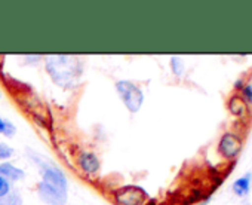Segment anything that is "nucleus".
Masks as SVG:
<instances>
[{
  "mask_svg": "<svg viewBox=\"0 0 252 205\" xmlns=\"http://www.w3.org/2000/svg\"><path fill=\"white\" fill-rule=\"evenodd\" d=\"M199 205H206V202H202V204H199Z\"/></svg>",
  "mask_w": 252,
  "mask_h": 205,
  "instance_id": "nucleus-16",
  "label": "nucleus"
},
{
  "mask_svg": "<svg viewBox=\"0 0 252 205\" xmlns=\"http://www.w3.org/2000/svg\"><path fill=\"white\" fill-rule=\"evenodd\" d=\"M14 149L6 144V143H0V162H8V159H11L14 156Z\"/></svg>",
  "mask_w": 252,
  "mask_h": 205,
  "instance_id": "nucleus-13",
  "label": "nucleus"
},
{
  "mask_svg": "<svg viewBox=\"0 0 252 205\" xmlns=\"http://www.w3.org/2000/svg\"><path fill=\"white\" fill-rule=\"evenodd\" d=\"M171 68H172V73L177 76V77H181L184 74V63L180 57H171Z\"/></svg>",
  "mask_w": 252,
  "mask_h": 205,
  "instance_id": "nucleus-12",
  "label": "nucleus"
},
{
  "mask_svg": "<svg viewBox=\"0 0 252 205\" xmlns=\"http://www.w3.org/2000/svg\"><path fill=\"white\" fill-rule=\"evenodd\" d=\"M218 150L221 156L225 159H234L242 152V140L233 133H225L218 144Z\"/></svg>",
  "mask_w": 252,
  "mask_h": 205,
  "instance_id": "nucleus-5",
  "label": "nucleus"
},
{
  "mask_svg": "<svg viewBox=\"0 0 252 205\" xmlns=\"http://www.w3.org/2000/svg\"><path fill=\"white\" fill-rule=\"evenodd\" d=\"M0 175H3L8 181H20L26 177V172L11 162H0Z\"/></svg>",
  "mask_w": 252,
  "mask_h": 205,
  "instance_id": "nucleus-7",
  "label": "nucleus"
},
{
  "mask_svg": "<svg viewBox=\"0 0 252 205\" xmlns=\"http://www.w3.org/2000/svg\"><path fill=\"white\" fill-rule=\"evenodd\" d=\"M114 86H116L119 98L122 100L126 110H128L129 113H132V115L138 113L141 110L143 104H144V92H143V89L137 83H134L132 80H128V79L117 80L114 83Z\"/></svg>",
  "mask_w": 252,
  "mask_h": 205,
  "instance_id": "nucleus-3",
  "label": "nucleus"
},
{
  "mask_svg": "<svg viewBox=\"0 0 252 205\" xmlns=\"http://www.w3.org/2000/svg\"><path fill=\"white\" fill-rule=\"evenodd\" d=\"M0 205H23V196L20 190L11 189L8 195L0 198Z\"/></svg>",
  "mask_w": 252,
  "mask_h": 205,
  "instance_id": "nucleus-10",
  "label": "nucleus"
},
{
  "mask_svg": "<svg viewBox=\"0 0 252 205\" xmlns=\"http://www.w3.org/2000/svg\"><path fill=\"white\" fill-rule=\"evenodd\" d=\"M76 162H77V167L80 168V171L86 175H95V174H98V171L101 168V162H99L98 156L94 152H88V150L79 153Z\"/></svg>",
  "mask_w": 252,
  "mask_h": 205,
  "instance_id": "nucleus-6",
  "label": "nucleus"
},
{
  "mask_svg": "<svg viewBox=\"0 0 252 205\" xmlns=\"http://www.w3.org/2000/svg\"><path fill=\"white\" fill-rule=\"evenodd\" d=\"M11 189H12L11 187V181H8L3 175H0V198L8 195Z\"/></svg>",
  "mask_w": 252,
  "mask_h": 205,
  "instance_id": "nucleus-14",
  "label": "nucleus"
},
{
  "mask_svg": "<svg viewBox=\"0 0 252 205\" xmlns=\"http://www.w3.org/2000/svg\"><path fill=\"white\" fill-rule=\"evenodd\" d=\"M0 134L6 138H12L17 134V127L12 122H9L8 119H3L0 116Z\"/></svg>",
  "mask_w": 252,
  "mask_h": 205,
  "instance_id": "nucleus-11",
  "label": "nucleus"
},
{
  "mask_svg": "<svg viewBox=\"0 0 252 205\" xmlns=\"http://www.w3.org/2000/svg\"><path fill=\"white\" fill-rule=\"evenodd\" d=\"M45 66L54 83L61 88L76 86L83 73L82 61L73 55H48Z\"/></svg>",
  "mask_w": 252,
  "mask_h": 205,
  "instance_id": "nucleus-2",
  "label": "nucleus"
},
{
  "mask_svg": "<svg viewBox=\"0 0 252 205\" xmlns=\"http://www.w3.org/2000/svg\"><path fill=\"white\" fill-rule=\"evenodd\" d=\"M228 110L234 115V116H243L245 110H246V102L242 100V97L239 95H233L228 100Z\"/></svg>",
  "mask_w": 252,
  "mask_h": 205,
  "instance_id": "nucleus-9",
  "label": "nucleus"
},
{
  "mask_svg": "<svg viewBox=\"0 0 252 205\" xmlns=\"http://www.w3.org/2000/svg\"><path fill=\"white\" fill-rule=\"evenodd\" d=\"M242 100L245 101V102H249V104H252V85L251 83H248V85H245L243 88H242Z\"/></svg>",
  "mask_w": 252,
  "mask_h": 205,
  "instance_id": "nucleus-15",
  "label": "nucleus"
},
{
  "mask_svg": "<svg viewBox=\"0 0 252 205\" xmlns=\"http://www.w3.org/2000/svg\"><path fill=\"white\" fill-rule=\"evenodd\" d=\"M249 189H251V174L242 175L237 180H234V183H233V192L237 196L248 195L249 193Z\"/></svg>",
  "mask_w": 252,
  "mask_h": 205,
  "instance_id": "nucleus-8",
  "label": "nucleus"
},
{
  "mask_svg": "<svg viewBox=\"0 0 252 205\" xmlns=\"http://www.w3.org/2000/svg\"><path fill=\"white\" fill-rule=\"evenodd\" d=\"M113 198L117 205H147L152 199L147 190L137 184H128L114 190Z\"/></svg>",
  "mask_w": 252,
  "mask_h": 205,
  "instance_id": "nucleus-4",
  "label": "nucleus"
},
{
  "mask_svg": "<svg viewBox=\"0 0 252 205\" xmlns=\"http://www.w3.org/2000/svg\"><path fill=\"white\" fill-rule=\"evenodd\" d=\"M30 158L37 164L40 170V181L37 183V195L46 205H67L68 201V183L61 168L42 158L33 150H29Z\"/></svg>",
  "mask_w": 252,
  "mask_h": 205,
  "instance_id": "nucleus-1",
  "label": "nucleus"
}]
</instances>
